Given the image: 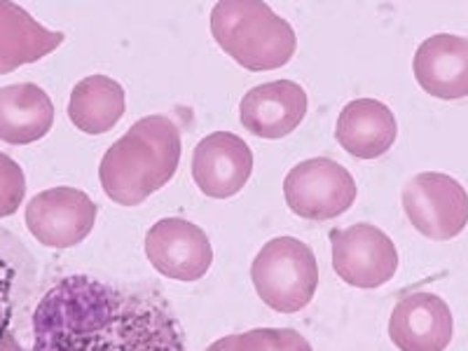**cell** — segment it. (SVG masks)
I'll return each instance as SVG.
<instances>
[{
    "label": "cell",
    "instance_id": "obj_1",
    "mask_svg": "<svg viewBox=\"0 0 468 351\" xmlns=\"http://www.w3.org/2000/svg\"><path fill=\"white\" fill-rule=\"evenodd\" d=\"M31 351H186L165 295L70 274L33 312Z\"/></svg>",
    "mask_w": 468,
    "mask_h": 351
},
{
    "label": "cell",
    "instance_id": "obj_2",
    "mask_svg": "<svg viewBox=\"0 0 468 351\" xmlns=\"http://www.w3.org/2000/svg\"><path fill=\"white\" fill-rule=\"evenodd\" d=\"M181 162V129L166 115L133 122L122 139L103 154L99 178L108 197L120 207H136L174 178Z\"/></svg>",
    "mask_w": 468,
    "mask_h": 351
},
{
    "label": "cell",
    "instance_id": "obj_3",
    "mask_svg": "<svg viewBox=\"0 0 468 351\" xmlns=\"http://www.w3.org/2000/svg\"><path fill=\"white\" fill-rule=\"evenodd\" d=\"M211 36L228 57L261 73L286 66L298 48L291 24L258 0H220L211 10Z\"/></svg>",
    "mask_w": 468,
    "mask_h": 351
},
{
    "label": "cell",
    "instance_id": "obj_4",
    "mask_svg": "<svg viewBox=\"0 0 468 351\" xmlns=\"http://www.w3.org/2000/svg\"><path fill=\"white\" fill-rule=\"evenodd\" d=\"M250 279L267 307L292 314L307 307L319 288L314 250L295 237L267 241L250 267Z\"/></svg>",
    "mask_w": 468,
    "mask_h": 351
},
{
    "label": "cell",
    "instance_id": "obj_5",
    "mask_svg": "<svg viewBox=\"0 0 468 351\" xmlns=\"http://www.w3.org/2000/svg\"><path fill=\"white\" fill-rule=\"evenodd\" d=\"M288 208L304 220H333L356 202L354 176L328 157L304 160L283 181Z\"/></svg>",
    "mask_w": 468,
    "mask_h": 351
},
{
    "label": "cell",
    "instance_id": "obj_6",
    "mask_svg": "<svg viewBox=\"0 0 468 351\" xmlns=\"http://www.w3.org/2000/svg\"><path fill=\"white\" fill-rule=\"evenodd\" d=\"M403 208L410 223L426 239H454L468 220V197L452 176L424 171L403 187Z\"/></svg>",
    "mask_w": 468,
    "mask_h": 351
},
{
    "label": "cell",
    "instance_id": "obj_7",
    "mask_svg": "<svg viewBox=\"0 0 468 351\" xmlns=\"http://www.w3.org/2000/svg\"><path fill=\"white\" fill-rule=\"evenodd\" d=\"M333 267L349 286L379 288L394 279L399 270V250L388 234L375 225L358 223L330 232Z\"/></svg>",
    "mask_w": 468,
    "mask_h": 351
},
{
    "label": "cell",
    "instance_id": "obj_8",
    "mask_svg": "<svg viewBox=\"0 0 468 351\" xmlns=\"http://www.w3.org/2000/svg\"><path fill=\"white\" fill-rule=\"evenodd\" d=\"M96 204L75 187H52L28 202L27 228L43 246L70 249L90 237L96 223Z\"/></svg>",
    "mask_w": 468,
    "mask_h": 351
},
{
    "label": "cell",
    "instance_id": "obj_9",
    "mask_svg": "<svg viewBox=\"0 0 468 351\" xmlns=\"http://www.w3.org/2000/svg\"><path fill=\"white\" fill-rule=\"evenodd\" d=\"M145 256L154 270L176 282H197L213 262L207 232L190 220H157L145 234Z\"/></svg>",
    "mask_w": 468,
    "mask_h": 351
},
{
    "label": "cell",
    "instance_id": "obj_10",
    "mask_svg": "<svg viewBox=\"0 0 468 351\" xmlns=\"http://www.w3.org/2000/svg\"><path fill=\"white\" fill-rule=\"evenodd\" d=\"M253 174V153L237 133L213 132L192 154V178L211 199L234 197Z\"/></svg>",
    "mask_w": 468,
    "mask_h": 351
},
{
    "label": "cell",
    "instance_id": "obj_11",
    "mask_svg": "<svg viewBox=\"0 0 468 351\" xmlns=\"http://www.w3.org/2000/svg\"><path fill=\"white\" fill-rule=\"evenodd\" d=\"M452 333V312L433 292H410L388 319V337L399 351H445Z\"/></svg>",
    "mask_w": 468,
    "mask_h": 351
},
{
    "label": "cell",
    "instance_id": "obj_12",
    "mask_svg": "<svg viewBox=\"0 0 468 351\" xmlns=\"http://www.w3.org/2000/svg\"><path fill=\"white\" fill-rule=\"evenodd\" d=\"M307 115V91L292 80L258 85L244 94L239 120L258 139L277 141L292 133Z\"/></svg>",
    "mask_w": 468,
    "mask_h": 351
},
{
    "label": "cell",
    "instance_id": "obj_13",
    "mask_svg": "<svg viewBox=\"0 0 468 351\" xmlns=\"http://www.w3.org/2000/svg\"><path fill=\"white\" fill-rule=\"evenodd\" d=\"M415 78L426 94L454 101L468 94V40L438 33L426 37L415 52Z\"/></svg>",
    "mask_w": 468,
    "mask_h": 351
},
{
    "label": "cell",
    "instance_id": "obj_14",
    "mask_svg": "<svg viewBox=\"0 0 468 351\" xmlns=\"http://www.w3.org/2000/svg\"><path fill=\"white\" fill-rule=\"evenodd\" d=\"M399 124L391 108L375 99H356L342 108L337 117L335 139L358 160H375L391 150Z\"/></svg>",
    "mask_w": 468,
    "mask_h": 351
},
{
    "label": "cell",
    "instance_id": "obj_15",
    "mask_svg": "<svg viewBox=\"0 0 468 351\" xmlns=\"http://www.w3.org/2000/svg\"><path fill=\"white\" fill-rule=\"evenodd\" d=\"M64 40V33L37 24L24 7L0 0V75L12 73L19 66L36 64Z\"/></svg>",
    "mask_w": 468,
    "mask_h": 351
},
{
    "label": "cell",
    "instance_id": "obj_16",
    "mask_svg": "<svg viewBox=\"0 0 468 351\" xmlns=\"http://www.w3.org/2000/svg\"><path fill=\"white\" fill-rule=\"evenodd\" d=\"M54 106L48 91L33 82H16L0 90V141L28 145L48 136Z\"/></svg>",
    "mask_w": 468,
    "mask_h": 351
},
{
    "label": "cell",
    "instance_id": "obj_17",
    "mask_svg": "<svg viewBox=\"0 0 468 351\" xmlns=\"http://www.w3.org/2000/svg\"><path fill=\"white\" fill-rule=\"evenodd\" d=\"M122 85L108 75H90L75 85L69 101L70 122L80 132L99 136L115 127L124 115Z\"/></svg>",
    "mask_w": 468,
    "mask_h": 351
},
{
    "label": "cell",
    "instance_id": "obj_18",
    "mask_svg": "<svg viewBox=\"0 0 468 351\" xmlns=\"http://www.w3.org/2000/svg\"><path fill=\"white\" fill-rule=\"evenodd\" d=\"M234 351H312V345L291 328H256L234 335Z\"/></svg>",
    "mask_w": 468,
    "mask_h": 351
},
{
    "label": "cell",
    "instance_id": "obj_19",
    "mask_svg": "<svg viewBox=\"0 0 468 351\" xmlns=\"http://www.w3.org/2000/svg\"><path fill=\"white\" fill-rule=\"evenodd\" d=\"M27 197V176L10 154L0 153V218H7Z\"/></svg>",
    "mask_w": 468,
    "mask_h": 351
},
{
    "label": "cell",
    "instance_id": "obj_20",
    "mask_svg": "<svg viewBox=\"0 0 468 351\" xmlns=\"http://www.w3.org/2000/svg\"><path fill=\"white\" fill-rule=\"evenodd\" d=\"M16 270L15 261L3 246H0V346L10 335V321L15 314V288H16Z\"/></svg>",
    "mask_w": 468,
    "mask_h": 351
},
{
    "label": "cell",
    "instance_id": "obj_21",
    "mask_svg": "<svg viewBox=\"0 0 468 351\" xmlns=\"http://www.w3.org/2000/svg\"><path fill=\"white\" fill-rule=\"evenodd\" d=\"M207 351H234V335L220 337V340L213 342Z\"/></svg>",
    "mask_w": 468,
    "mask_h": 351
},
{
    "label": "cell",
    "instance_id": "obj_22",
    "mask_svg": "<svg viewBox=\"0 0 468 351\" xmlns=\"http://www.w3.org/2000/svg\"><path fill=\"white\" fill-rule=\"evenodd\" d=\"M0 351H24L22 346H16V342L12 340V335L5 337V342H3V346H0Z\"/></svg>",
    "mask_w": 468,
    "mask_h": 351
}]
</instances>
